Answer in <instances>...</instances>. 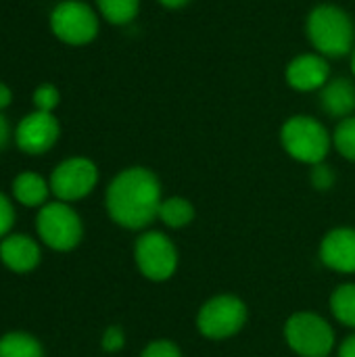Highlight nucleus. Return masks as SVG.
<instances>
[{
	"label": "nucleus",
	"instance_id": "nucleus-1",
	"mask_svg": "<svg viewBox=\"0 0 355 357\" xmlns=\"http://www.w3.org/2000/svg\"><path fill=\"white\" fill-rule=\"evenodd\" d=\"M105 203L115 224L128 230H142L159 215V180L146 167H128L107 186Z\"/></svg>",
	"mask_w": 355,
	"mask_h": 357
},
{
	"label": "nucleus",
	"instance_id": "nucleus-2",
	"mask_svg": "<svg viewBox=\"0 0 355 357\" xmlns=\"http://www.w3.org/2000/svg\"><path fill=\"white\" fill-rule=\"evenodd\" d=\"M305 31L322 56H345L354 52L355 27L352 17L335 4H318L310 10Z\"/></svg>",
	"mask_w": 355,
	"mask_h": 357
},
{
	"label": "nucleus",
	"instance_id": "nucleus-3",
	"mask_svg": "<svg viewBox=\"0 0 355 357\" xmlns=\"http://www.w3.org/2000/svg\"><path fill=\"white\" fill-rule=\"evenodd\" d=\"M280 142L295 161L318 165L328 155L333 138L318 119L308 115H295L285 121L280 130Z\"/></svg>",
	"mask_w": 355,
	"mask_h": 357
},
{
	"label": "nucleus",
	"instance_id": "nucleus-4",
	"mask_svg": "<svg viewBox=\"0 0 355 357\" xmlns=\"http://www.w3.org/2000/svg\"><path fill=\"white\" fill-rule=\"evenodd\" d=\"M38 238L52 251H71L82 243L84 224L77 211L63 201L46 203L36 215Z\"/></svg>",
	"mask_w": 355,
	"mask_h": 357
},
{
	"label": "nucleus",
	"instance_id": "nucleus-5",
	"mask_svg": "<svg viewBox=\"0 0 355 357\" xmlns=\"http://www.w3.org/2000/svg\"><path fill=\"white\" fill-rule=\"evenodd\" d=\"M52 36L69 46H86L98 36V10L82 0H61L48 15Z\"/></svg>",
	"mask_w": 355,
	"mask_h": 357
},
{
	"label": "nucleus",
	"instance_id": "nucleus-6",
	"mask_svg": "<svg viewBox=\"0 0 355 357\" xmlns=\"http://www.w3.org/2000/svg\"><path fill=\"white\" fill-rule=\"evenodd\" d=\"M289 347L301 357H328L335 347V333L331 324L310 312L289 318L285 326Z\"/></svg>",
	"mask_w": 355,
	"mask_h": 357
},
{
	"label": "nucleus",
	"instance_id": "nucleus-7",
	"mask_svg": "<svg viewBox=\"0 0 355 357\" xmlns=\"http://www.w3.org/2000/svg\"><path fill=\"white\" fill-rule=\"evenodd\" d=\"M48 184L56 201H82L98 184V167L88 157H69L50 172Z\"/></svg>",
	"mask_w": 355,
	"mask_h": 357
},
{
	"label": "nucleus",
	"instance_id": "nucleus-8",
	"mask_svg": "<svg viewBox=\"0 0 355 357\" xmlns=\"http://www.w3.org/2000/svg\"><path fill=\"white\" fill-rule=\"evenodd\" d=\"M247 322V307L241 299L232 295H220L207 301L199 316H197V328L207 339H228L236 335Z\"/></svg>",
	"mask_w": 355,
	"mask_h": 357
},
{
	"label": "nucleus",
	"instance_id": "nucleus-9",
	"mask_svg": "<svg viewBox=\"0 0 355 357\" xmlns=\"http://www.w3.org/2000/svg\"><path fill=\"white\" fill-rule=\"evenodd\" d=\"M140 274L153 282H163L174 276L178 268V253L163 232H146L136 241L134 249Z\"/></svg>",
	"mask_w": 355,
	"mask_h": 357
},
{
	"label": "nucleus",
	"instance_id": "nucleus-10",
	"mask_svg": "<svg viewBox=\"0 0 355 357\" xmlns=\"http://www.w3.org/2000/svg\"><path fill=\"white\" fill-rule=\"evenodd\" d=\"M61 136V123L54 113H44V111H31L19 119L15 126L13 142L15 146L29 155L38 157L48 153Z\"/></svg>",
	"mask_w": 355,
	"mask_h": 357
},
{
	"label": "nucleus",
	"instance_id": "nucleus-11",
	"mask_svg": "<svg viewBox=\"0 0 355 357\" xmlns=\"http://www.w3.org/2000/svg\"><path fill=\"white\" fill-rule=\"evenodd\" d=\"M331 79V67L326 56L318 52H308L295 56L287 67V82L291 88L299 92L322 90Z\"/></svg>",
	"mask_w": 355,
	"mask_h": 357
},
{
	"label": "nucleus",
	"instance_id": "nucleus-12",
	"mask_svg": "<svg viewBox=\"0 0 355 357\" xmlns=\"http://www.w3.org/2000/svg\"><path fill=\"white\" fill-rule=\"evenodd\" d=\"M0 261L15 274H29L42 261L40 245L27 234H8L0 241Z\"/></svg>",
	"mask_w": 355,
	"mask_h": 357
},
{
	"label": "nucleus",
	"instance_id": "nucleus-13",
	"mask_svg": "<svg viewBox=\"0 0 355 357\" xmlns=\"http://www.w3.org/2000/svg\"><path fill=\"white\" fill-rule=\"evenodd\" d=\"M320 259L326 268L343 274L355 272V230L337 228L328 232L320 247Z\"/></svg>",
	"mask_w": 355,
	"mask_h": 357
},
{
	"label": "nucleus",
	"instance_id": "nucleus-14",
	"mask_svg": "<svg viewBox=\"0 0 355 357\" xmlns=\"http://www.w3.org/2000/svg\"><path fill=\"white\" fill-rule=\"evenodd\" d=\"M320 105L331 117H352L355 111V86L347 77L328 79L320 90Z\"/></svg>",
	"mask_w": 355,
	"mask_h": 357
},
{
	"label": "nucleus",
	"instance_id": "nucleus-15",
	"mask_svg": "<svg viewBox=\"0 0 355 357\" xmlns=\"http://www.w3.org/2000/svg\"><path fill=\"white\" fill-rule=\"evenodd\" d=\"M13 199L23 207H44L48 203L50 184L36 172H21L15 176L10 184Z\"/></svg>",
	"mask_w": 355,
	"mask_h": 357
},
{
	"label": "nucleus",
	"instance_id": "nucleus-16",
	"mask_svg": "<svg viewBox=\"0 0 355 357\" xmlns=\"http://www.w3.org/2000/svg\"><path fill=\"white\" fill-rule=\"evenodd\" d=\"M0 357H44V347L33 335L15 331L0 337Z\"/></svg>",
	"mask_w": 355,
	"mask_h": 357
},
{
	"label": "nucleus",
	"instance_id": "nucleus-17",
	"mask_svg": "<svg viewBox=\"0 0 355 357\" xmlns=\"http://www.w3.org/2000/svg\"><path fill=\"white\" fill-rule=\"evenodd\" d=\"M167 228H174V230H178V228H184V226H188L190 222H192V218H195V207L186 201V199H182V197H172V199H165V201H161V205H159V215H157Z\"/></svg>",
	"mask_w": 355,
	"mask_h": 357
},
{
	"label": "nucleus",
	"instance_id": "nucleus-18",
	"mask_svg": "<svg viewBox=\"0 0 355 357\" xmlns=\"http://www.w3.org/2000/svg\"><path fill=\"white\" fill-rule=\"evenodd\" d=\"M98 15L111 25H128L136 19L140 0H94Z\"/></svg>",
	"mask_w": 355,
	"mask_h": 357
},
{
	"label": "nucleus",
	"instance_id": "nucleus-19",
	"mask_svg": "<svg viewBox=\"0 0 355 357\" xmlns=\"http://www.w3.org/2000/svg\"><path fill=\"white\" fill-rule=\"evenodd\" d=\"M331 312L341 324L355 328V284H343L333 293Z\"/></svg>",
	"mask_w": 355,
	"mask_h": 357
},
{
	"label": "nucleus",
	"instance_id": "nucleus-20",
	"mask_svg": "<svg viewBox=\"0 0 355 357\" xmlns=\"http://www.w3.org/2000/svg\"><path fill=\"white\" fill-rule=\"evenodd\" d=\"M333 144L345 159L355 163V115L339 121V126L333 134Z\"/></svg>",
	"mask_w": 355,
	"mask_h": 357
},
{
	"label": "nucleus",
	"instance_id": "nucleus-21",
	"mask_svg": "<svg viewBox=\"0 0 355 357\" xmlns=\"http://www.w3.org/2000/svg\"><path fill=\"white\" fill-rule=\"evenodd\" d=\"M31 102L36 111H44V113H54V109L61 105V92L54 84H40L36 86L33 94H31Z\"/></svg>",
	"mask_w": 355,
	"mask_h": 357
},
{
	"label": "nucleus",
	"instance_id": "nucleus-22",
	"mask_svg": "<svg viewBox=\"0 0 355 357\" xmlns=\"http://www.w3.org/2000/svg\"><path fill=\"white\" fill-rule=\"evenodd\" d=\"M15 220H17V213H15L13 201L4 192H0V241L10 234Z\"/></svg>",
	"mask_w": 355,
	"mask_h": 357
},
{
	"label": "nucleus",
	"instance_id": "nucleus-23",
	"mask_svg": "<svg viewBox=\"0 0 355 357\" xmlns=\"http://www.w3.org/2000/svg\"><path fill=\"white\" fill-rule=\"evenodd\" d=\"M140 357H182V354L172 341H153L151 345H146Z\"/></svg>",
	"mask_w": 355,
	"mask_h": 357
},
{
	"label": "nucleus",
	"instance_id": "nucleus-24",
	"mask_svg": "<svg viewBox=\"0 0 355 357\" xmlns=\"http://www.w3.org/2000/svg\"><path fill=\"white\" fill-rule=\"evenodd\" d=\"M312 184L318 190H328L335 184V172L324 161L314 165V169H312Z\"/></svg>",
	"mask_w": 355,
	"mask_h": 357
},
{
	"label": "nucleus",
	"instance_id": "nucleus-25",
	"mask_svg": "<svg viewBox=\"0 0 355 357\" xmlns=\"http://www.w3.org/2000/svg\"><path fill=\"white\" fill-rule=\"evenodd\" d=\"M100 345H103V349H105V351H109V354L119 351V349L126 345L123 331H121L119 326H109V328L105 331L103 339H100Z\"/></svg>",
	"mask_w": 355,
	"mask_h": 357
},
{
	"label": "nucleus",
	"instance_id": "nucleus-26",
	"mask_svg": "<svg viewBox=\"0 0 355 357\" xmlns=\"http://www.w3.org/2000/svg\"><path fill=\"white\" fill-rule=\"evenodd\" d=\"M13 134H15V128H10V123H8V119H6V115L0 111V153L10 144V140H13Z\"/></svg>",
	"mask_w": 355,
	"mask_h": 357
},
{
	"label": "nucleus",
	"instance_id": "nucleus-27",
	"mask_svg": "<svg viewBox=\"0 0 355 357\" xmlns=\"http://www.w3.org/2000/svg\"><path fill=\"white\" fill-rule=\"evenodd\" d=\"M10 102H13V90L8 84L0 82V111L4 113V109H8Z\"/></svg>",
	"mask_w": 355,
	"mask_h": 357
},
{
	"label": "nucleus",
	"instance_id": "nucleus-28",
	"mask_svg": "<svg viewBox=\"0 0 355 357\" xmlns=\"http://www.w3.org/2000/svg\"><path fill=\"white\" fill-rule=\"evenodd\" d=\"M339 357H355V335L343 341V345L339 347Z\"/></svg>",
	"mask_w": 355,
	"mask_h": 357
},
{
	"label": "nucleus",
	"instance_id": "nucleus-29",
	"mask_svg": "<svg viewBox=\"0 0 355 357\" xmlns=\"http://www.w3.org/2000/svg\"><path fill=\"white\" fill-rule=\"evenodd\" d=\"M163 6H167V8H180V6H184V4H188L190 0H159Z\"/></svg>",
	"mask_w": 355,
	"mask_h": 357
},
{
	"label": "nucleus",
	"instance_id": "nucleus-30",
	"mask_svg": "<svg viewBox=\"0 0 355 357\" xmlns=\"http://www.w3.org/2000/svg\"><path fill=\"white\" fill-rule=\"evenodd\" d=\"M352 71H354V75H355V48H354V52H352Z\"/></svg>",
	"mask_w": 355,
	"mask_h": 357
}]
</instances>
